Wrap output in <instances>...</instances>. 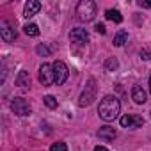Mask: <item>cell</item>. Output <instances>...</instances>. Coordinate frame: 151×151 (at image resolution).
<instances>
[{
	"label": "cell",
	"mask_w": 151,
	"mask_h": 151,
	"mask_svg": "<svg viewBox=\"0 0 151 151\" xmlns=\"http://www.w3.org/2000/svg\"><path fill=\"white\" fill-rule=\"evenodd\" d=\"M39 82L43 86H52L55 84V78H53V66L50 64H41L39 68Z\"/></svg>",
	"instance_id": "8992f818"
},
{
	"label": "cell",
	"mask_w": 151,
	"mask_h": 151,
	"mask_svg": "<svg viewBox=\"0 0 151 151\" xmlns=\"http://www.w3.org/2000/svg\"><path fill=\"white\" fill-rule=\"evenodd\" d=\"M41 9V2H37V0H29V2L25 4L23 7V16L25 18H32L34 14H37Z\"/></svg>",
	"instance_id": "9c48e42d"
},
{
	"label": "cell",
	"mask_w": 151,
	"mask_h": 151,
	"mask_svg": "<svg viewBox=\"0 0 151 151\" xmlns=\"http://www.w3.org/2000/svg\"><path fill=\"white\" fill-rule=\"evenodd\" d=\"M16 86H20V87H29V86H30V77H29L27 71H20V73H18V77H16Z\"/></svg>",
	"instance_id": "4fadbf2b"
},
{
	"label": "cell",
	"mask_w": 151,
	"mask_h": 151,
	"mask_svg": "<svg viewBox=\"0 0 151 151\" xmlns=\"http://www.w3.org/2000/svg\"><path fill=\"white\" fill-rule=\"evenodd\" d=\"M69 39L73 43H77V45H84V43L89 41V34H87L86 29H73L69 32Z\"/></svg>",
	"instance_id": "ba28073f"
},
{
	"label": "cell",
	"mask_w": 151,
	"mask_h": 151,
	"mask_svg": "<svg viewBox=\"0 0 151 151\" xmlns=\"http://www.w3.org/2000/svg\"><path fill=\"white\" fill-rule=\"evenodd\" d=\"M94 151H109V149H107V147H103V146H96V147H94Z\"/></svg>",
	"instance_id": "cb8c5ba5"
},
{
	"label": "cell",
	"mask_w": 151,
	"mask_h": 151,
	"mask_svg": "<svg viewBox=\"0 0 151 151\" xmlns=\"http://www.w3.org/2000/svg\"><path fill=\"white\" fill-rule=\"evenodd\" d=\"M105 16H107V20H110V22H114V23H121V22H123L121 13L116 11V9H109V11L105 13Z\"/></svg>",
	"instance_id": "5bb4252c"
},
{
	"label": "cell",
	"mask_w": 151,
	"mask_h": 151,
	"mask_svg": "<svg viewBox=\"0 0 151 151\" xmlns=\"http://www.w3.org/2000/svg\"><path fill=\"white\" fill-rule=\"evenodd\" d=\"M11 110H13L16 116H20V117L30 116V112H32V109H30V105H29V101H27L25 98H14V100L11 101Z\"/></svg>",
	"instance_id": "5b68a950"
},
{
	"label": "cell",
	"mask_w": 151,
	"mask_h": 151,
	"mask_svg": "<svg viewBox=\"0 0 151 151\" xmlns=\"http://www.w3.org/2000/svg\"><path fill=\"white\" fill-rule=\"evenodd\" d=\"M103 68H105V71H116V69L119 68V62H117V59H116V57H109V59L105 60Z\"/></svg>",
	"instance_id": "2e32d148"
},
{
	"label": "cell",
	"mask_w": 151,
	"mask_h": 151,
	"mask_svg": "<svg viewBox=\"0 0 151 151\" xmlns=\"http://www.w3.org/2000/svg\"><path fill=\"white\" fill-rule=\"evenodd\" d=\"M132 100H133L135 103H139V105L146 103V93H144V89L139 87V86H135V87L132 89Z\"/></svg>",
	"instance_id": "8fae6325"
},
{
	"label": "cell",
	"mask_w": 151,
	"mask_h": 151,
	"mask_svg": "<svg viewBox=\"0 0 151 151\" xmlns=\"http://www.w3.org/2000/svg\"><path fill=\"white\" fill-rule=\"evenodd\" d=\"M94 29H96V32H98V34H105V32H107V29H105V25H101V23H98V25H96Z\"/></svg>",
	"instance_id": "603a6c76"
},
{
	"label": "cell",
	"mask_w": 151,
	"mask_h": 151,
	"mask_svg": "<svg viewBox=\"0 0 151 151\" xmlns=\"http://www.w3.org/2000/svg\"><path fill=\"white\" fill-rule=\"evenodd\" d=\"M149 114H151V112H149Z\"/></svg>",
	"instance_id": "484cf974"
},
{
	"label": "cell",
	"mask_w": 151,
	"mask_h": 151,
	"mask_svg": "<svg viewBox=\"0 0 151 151\" xmlns=\"http://www.w3.org/2000/svg\"><path fill=\"white\" fill-rule=\"evenodd\" d=\"M119 123L123 128H139V126H142L144 119L140 116H135V114H126L119 119Z\"/></svg>",
	"instance_id": "52a82bcc"
},
{
	"label": "cell",
	"mask_w": 151,
	"mask_h": 151,
	"mask_svg": "<svg viewBox=\"0 0 151 151\" xmlns=\"http://www.w3.org/2000/svg\"><path fill=\"white\" fill-rule=\"evenodd\" d=\"M36 52H37V55H41V57H48V55L52 53L46 45H37V46H36Z\"/></svg>",
	"instance_id": "ac0fdd59"
},
{
	"label": "cell",
	"mask_w": 151,
	"mask_h": 151,
	"mask_svg": "<svg viewBox=\"0 0 151 151\" xmlns=\"http://www.w3.org/2000/svg\"><path fill=\"white\" fill-rule=\"evenodd\" d=\"M119 110H121V103L116 96H105L101 101H100V107H98V114L103 121H114L117 116H119Z\"/></svg>",
	"instance_id": "6da1fadb"
},
{
	"label": "cell",
	"mask_w": 151,
	"mask_h": 151,
	"mask_svg": "<svg viewBox=\"0 0 151 151\" xmlns=\"http://www.w3.org/2000/svg\"><path fill=\"white\" fill-rule=\"evenodd\" d=\"M23 30H25V34H27V36H32V37L39 36V29H37V25H36V23H27V25L23 27Z\"/></svg>",
	"instance_id": "e0dca14e"
},
{
	"label": "cell",
	"mask_w": 151,
	"mask_h": 151,
	"mask_svg": "<svg viewBox=\"0 0 151 151\" xmlns=\"http://www.w3.org/2000/svg\"><path fill=\"white\" fill-rule=\"evenodd\" d=\"M126 39H128V32H126V30H119V32L114 36V45H116V46H123V45L126 43Z\"/></svg>",
	"instance_id": "9a60e30c"
},
{
	"label": "cell",
	"mask_w": 151,
	"mask_h": 151,
	"mask_svg": "<svg viewBox=\"0 0 151 151\" xmlns=\"http://www.w3.org/2000/svg\"><path fill=\"white\" fill-rule=\"evenodd\" d=\"M43 100H45V103H46L48 109H57V100L53 96H45Z\"/></svg>",
	"instance_id": "d6986e66"
},
{
	"label": "cell",
	"mask_w": 151,
	"mask_h": 151,
	"mask_svg": "<svg viewBox=\"0 0 151 151\" xmlns=\"http://www.w3.org/2000/svg\"><path fill=\"white\" fill-rule=\"evenodd\" d=\"M96 93H98V86H96V80L94 78H89L80 98H78V105L80 107H89L94 100H96Z\"/></svg>",
	"instance_id": "3957f363"
},
{
	"label": "cell",
	"mask_w": 151,
	"mask_h": 151,
	"mask_svg": "<svg viewBox=\"0 0 151 151\" xmlns=\"http://www.w3.org/2000/svg\"><path fill=\"white\" fill-rule=\"evenodd\" d=\"M0 34H2V39H4L6 43H13V41L16 39V30H14L13 27H7V25L2 27Z\"/></svg>",
	"instance_id": "7c38bea8"
},
{
	"label": "cell",
	"mask_w": 151,
	"mask_h": 151,
	"mask_svg": "<svg viewBox=\"0 0 151 151\" xmlns=\"http://www.w3.org/2000/svg\"><path fill=\"white\" fill-rule=\"evenodd\" d=\"M98 137L101 139V140H114L116 137H117V132H116V128H112V126H101L100 130H98Z\"/></svg>",
	"instance_id": "30bf717a"
},
{
	"label": "cell",
	"mask_w": 151,
	"mask_h": 151,
	"mask_svg": "<svg viewBox=\"0 0 151 151\" xmlns=\"http://www.w3.org/2000/svg\"><path fill=\"white\" fill-rule=\"evenodd\" d=\"M77 16L80 22H91L96 16V4L93 0H82L77 6Z\"/></svg>",
	"instance_id": "7a4b0ae2"
},
{
	"label": "cell",
	"mask_w": 151,
	"mask_h": 151,
	"mask_svg": "<svg viewBox=\"0 0 151 151\" xmlns=\"http://www.w3.org/2000/svg\"><path fill=\"white\" fill-rule=\"evenodd\" d=\"M52 66H53V78H55V84H57V86H62V84L68 80V77H69L68 66H66L62 60H55Z\"/></svg>",
	"instance_id": "277c9868"
},
{
	"label": "cell",
	"mask_w": 151,
	"mask_h": 151,
	"mask_svg": "<svg viewBox=\"0 0 151 151\" xmlns=\"http://www.w3.org/2000/svg\"><path fill=\"white\" fill-rule=\"evenodd\" d=\"M50 151H68V146L64 142H55V144H52Z\"/></svg>",
	"instance_id": "ffe728a7"
},
{
	"label": "cell",
	"mask_w": 151,
	"mask_h": 151,
	"mask_svg": "<svg viewBox=\"0 0 151 151\" xmlns=\"http://www.w3.org/2000/svg\"><path fill=\"white\" fill-rule=\"evenodd\" d=\"M140 7H147V9H151V0H139L137 2Z\"/></svg>",
	"instance_id": "44dd1931"
},
{
	"label": "cell",
	"mask_w": 151,
	"mask_h": 151,
	"mask_svg": "<svg viewBox=\"0 0 151 151\" xmlns=\"http://www.w3.org/2000/svg\"><path fill=\"white\" fill-rule=\"evenodd\" d=\"M140 57H142L144 60H149V59H151V52H149V50H140Z\"/></svg>",
	"instance_id": "7402d4cb"
},
{
	"label": "cell",
	"mask_w": 151,
	"mask_h": 151,
	"mask_svg": "<svg viewBox=\"0 0 151 151\" xmlns=\"http://www.w3.org/2000/svg\"><path fill=\"white\" fill-rule=\"evenodd\" d=\"M149 93H151V77H149Z\"/></svg>",
	"instance_id": "d4e9b609"
}]
</instances>
